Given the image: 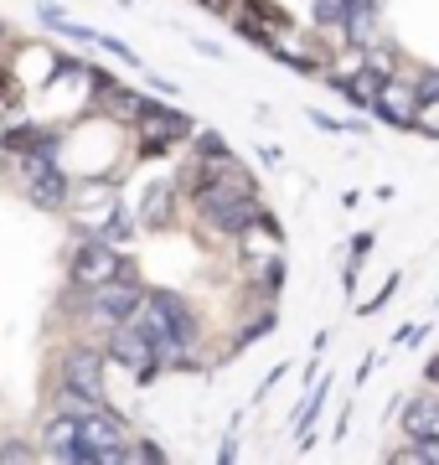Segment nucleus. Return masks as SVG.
<instances>
[{"mask_svg": "<svg viewBox=\"0 0 439 465\" xmlns=\"http://www.w3.org/2000/svg\"><path fill=\"white\" fill-rule=\"evenodd\" d=\"M191 202V217H197V238L212 243V249H238V238L254 228L259 217V176L243 161L233 171H222L218 182H207Z\"/></svg>", "mask_w": 439, "mask_h": 465, "instance_id": "1", "label": "nucleus"}, {"mask_svg": "<svg viewBox=\"0 0 439 465\" xmlns=\"http://www.w3.org/2000/svg\"><path fill=\"white\" fill-rule=\"evenodd\" d=\"M145 305L161 316V326H166V336H171V347H176V367H171V372H186L191 351H202V341H207L202 311L191 305V295L171 290V284H145Z\"/></svg>", "mask_w": 439, "mask_h": 465, "instance_id": "2", "label": "nucleus"}, {"mask_svg": "<svg viewBox=\"0 0 439 465\" xmlns=\"http://www.w3.org/2000/svg\"><path fill=\"white\" fill-rule=\"evenodd\" d=\"M16 182H21V197L32 202L36 213H68L73 207V171L63 155L52 150H36V155H16Z\"/></svg>", "mask_w": 439, "mask_h": 465, "instance_id": "3", "label": "nucleus"}, {"mask_svg": "<svg viewBox=\"0 0 439 465\" xmlns=\"http://www.w3.org/2000/svg\"><path fill=\"white\" fill-rule=\"evenodd\" d=\"M109 280H140L135 259L124 249H114L109 238H78L68 259V295H88Z\"/></svg>", "mask_w": 439, "mask_h": 465, "instance_id": "4", "label": "nucleus"}, {"mask_svg": "<svg viewBox=\"0 0 439 465\" xmlns=\"http://www.w3.org/2000/svg\"><path fill=\"white\" fill-rule=\"evenodd\" d=\"M130 134H135V161H166V155H176V145H186L197 134V119L176 109V104L151 99Z\"/></svg>", "mask_w": 439, "mask_h": 465, "instance_id": "5", "label": "nucleus"}, {"mask_svg": "<svg viewBox=\"0 0 439 465\" xmlns=\"http://www.w3.org/2000/svg\"><path fill=\"white\" fill-rule=\"evenodd\" d=\"M140 300H145V280H109V284H99V290L78 295V326H83L88 336H109L114 326L135 321Z\"/></svg>", "mask_w": 439, "mask_h": 465, "instance_id": "6", "label": "nucleus"}, {"mask_svg": "<svg viewBox=\"0 0 439 465\" xmlns=\"http://www.w3.org/2000/svg\"><path fill=\"white\" fill-rule=\"evenodd\" d=\"M109 347H103V336H78L68 347L57 351V382H73L78 393L88 399L109 403Z\"/></svg>", "mask_w": 439, "mask_h": 465, "instance_id": "7", "label": "nucleus"}, {"mask_svg": "<svg viewBox=\"0 0 439 465\" xmlns=\"http://www.w3.org/2000/svg\"><path fill=\"white\" fill-rule=\"evenodd\" d=\"M233 166H238V150L218 130H197L186 140V161L176 171V186H181V197H197L207 182H218L222 171H233Z\"/></svg>", "mask_w": 439, "mask_h": 465, "instance_id": "8", "label": "nucleus"}, {"mask_svg": "<svg viewBox=\"0 0 439 465\" xmlns=\"http://www.w3.org/2000/svg\"><path fill=\"white\" fill-rule=\"evenodd\" d=\"M78 440L99 450V465H109V460H130V440H135V430H130L109 403H99V409L78 414Z\"/></svg>", "mask_w": 439, "mask_h": 465, "instance_id": "9", "label": "nucleus"}, {"mask_svg": "<svg viewBox=\"0 0 439 465\" xmlns=\"http://www.w3.org/2000/svg\"><path fill=\"white\" fill-rule=\"evenodd\" d=\"M103 347H109V362L124 367V372H145V367H171L166 357H161V347H155L151 336H145V326H140V321H124V326H114V331L103 336Z\"/></svg>", "mask_w": 439, "mask_h": 465, "instance_id": "10", "label": "nucleus"}, {"mask_svg": "<svg viewBox=\"0 0 439 465\" xmlns=\"http://www.w3.org/2000/svg\"><path fill=\"white\" fill-rule=\"evenodd\" d=\"M367 114L377 119V124H388V130H419L424 104H419V94H414V78H398V73H393Z\"/></svg>", "mask_w": 439, "mask_h": 465, "instance_id": "11", "label": "nucleus"}, {"mask_svg": "<svg viewBox=\"0 0 439 465\" xmlns=\"http://www.w3.org/2000/svg\"><path fill=\"white\" fill-rule=\"evenodd\" d=\"M0 134H5L11 161H16V155H36V150L63 155V145H68V130H57V124H36V119H16V124H5Z\"/></svg>", "mask_w": 439, "mask_h": 465, "instance_id": "12", "label": "nucleus"}, {"mask_svg": "<svg viewBox=\"0 0 439 465\" xmlns=\"http://www.w3.org/2000/svg\"><path fill=\"white\" fill-rule=\"evenodd\" d=\"M181 186L176 182H151L145 202H140V228L145 232H171L176 228V207H181Z\"/></svg>", "mask_w": 439, "mask_h": 465, "instance_id": "13", "label": "nucleus"}, {"mask_svg": "<svg viewBox=\"0 0 439 465\" xmlns=\"http://www.w3.org/2000/svg\"><path fill=\"white\" fill-rule=\"evenodd\" d=\"M398 434L404 440H439V393L429 382V393H414V399L398 409Z\"/></svg>", "mask_w": 439, "mask_h": 465, "instance_id": "14", "label": "nucleus"}, {"mask_svg": "<svg viewBox=\"0 0 439 465\" xmlns=\"http://www.w3.org/2000/svg\"><path fill=\"white\" fill-rule=\"evenodd\" d=\"M145 104H151V94H140V88H130V84H114L99 99L93 114H103L109 124H119V130H135V119L145 114Z\"/></svg>", "mask_w": 439, "mask_h": 465, "instance_id": "15", "label": "nucleus"}, {"mask_svg": "<svg viewBox=\"0 0 439 465\" xmlns=\"http://www.w3.org/2000/svg\"><path fill=\"white\" fill-rule=\"evenodd\" d=\"M135 232H140V207H130L124 197H114V202H109V217L93 223V238H109L114 249H130V243H135Z\"/></svg>", "mask_w": 439, "mask_h": 465, "instance_id": "16", "label": "nucleus"}, {"mask_svg": "<svg viewBox=\"0 0 439 465\" xmlns=\"http://www.w3.org/2000/svg\"><path fill=\"white\" fill-rule=\"evenodd\" d=\"M274 326H279V311H274V300L254 305V316L243 321V326H238V336L228 341V362H233V357H243V351L254 347V341H264V336H269Z\"/></svg>", "mask_w": 439, "mask_h": 465, "instance_id": "17", "label": "nucleus"}, {"mask_svg": "<svg viewBox=\"0 0 439 465\" xmlns=\"http://www.w3.org/2000/svg\"><path fill=\"white\" fill-rule=\"evenodd\" d=\"M233 32L243 36V42H249V47H259V52H279V42H285V36L274 32V26H264V21L254 16V11H233Z\"/></svg>", "mask_w": 439, "mask_h": 465, "instance_id": "18", "label": "nucleus"}, {"mask_svg": "<svg viewBox=\"0 0 439 465\" xmlns=\"http://www.w3.org/2000/svg\"><path fill=\"white\" fill-rule=\"evenodd\" d=\"M26 114V84H21V67L0 63V119H21Z\"/></svg>", "mask_w": 439, "mask_h": 465, "instance_id": "19", "label": "nucleus"}, {"mask_svg": "<svg viewBox=\"0 0 439 465\" xmlns=\"http://www.w3.org/2000/svg\"><path fill=\"white\" fill-rule=\"evenodd\" d=\"M243 11H254V16L264 21V26H274L279 36L295 32V16H289V11L279 5V0H243Z\"/></svg>", "mask_w": 439, "mask_h": 465, "instance_id": "20", "label": "nucleus"}, {"mask_svg": "<svg viewBox=\"0 0 439 465\" xmlns=\"http://www.w3.org/2000/svg\"><path fill=\"white\" fill-rule=\"evenodd\" d=\"M341 21H346V0H316L310 5V26L316 32H341Z\"/></svg>", "mask_w": 439, "mask_h": 465, "instance_id": "21", "label": "nucleus"}, {"mask_svg": "<svg viewBox=\"0 0 439 465\" xmlns=\"http://www.w3.org/2000/svg\"><path fill=\"white\" fill-rule=\"evenodd\" d=\"M398 284H404V280H398V274H388V280H383L367 300H362V305H356V316H377V311H383V305H388V300L398 295Z\"/></svg>", "mask_w": 439, "mask_h": 465, "instance_id": "22", "label": "nucleus"}, {"mask_svg": "<svg viewBox=\"0 0 439 465\" xmlns=\"http://www.w3.org/2000/svg\"><path fill=\"white\" fill-rule=\"evenodd\" d=\"M414 94H419L424 109H439V67H424V73H414Z\"/></svg>", "mask_w": 439, "mask_h": 465, "instance_id": "23", "label": "nucleus"}, {"mask_svg": "<svg viewBox=\"0 0 439 465\" xmlns=\"http://www.w3.org/2000/svg\"><path fill=\"white\" fill-rule=\"evenodd\" d=\"M0 460L16 465V460H42V445H32V440H5L0 445Z\"/></svg>", "mask_w": 439, "mask_h": 465, "instance_id": "24", "label": "nucleus"}, {"mask_svg": "<svg viewBox=\"0 0 439 465\" xmlns=\"http://www.w3.org/2000/svg\"><path fill=\"white\" fill-rule=\"evenodd\" d=\"M130 460L161 465V460H171V455H166V445H161V440H145V434H140V440H130Z\"/></svg>", "mask_w": 439, "mask_h": 465, "instance_id": "25", "label": "nucleus"}, {"mask_svg": "<svg viewBox=\"0 0 439 465\" xmlns=\"http://www.w3.org/2000/svg\"><path fill=\"white\" fill-rule=\"evenodd\" d=\"M93 47H103V52H109V57H119V63H135V52L124 47L119 36H103V32H99V42H93Z\"/></svg>", "mask_w": 439, "mask_h": 465, "instance_id": "26", "label": "nucleus"}, {"mask_svg": "<svg viewBox=\"0 0 439 465\" xmlns=\"http://www.w3.org/2000/svg\"><path fill=\"white\" fill-rule=\"evenodd\" d=\"M372 253V232H356V243H352V264H362Z\"/></svg>", "mask_w": 439, "mask_h": 465, "instance_id": "27", "label": "nucleus"}, {"mask_svg": "<svg viewBox=\"0 0 439 465\" xmlns=\"http://www.w3.org/2000/svg\"><path fill=\"white\" fill-rule=\"evenodd\" d=\"M197 5H207L212 16H222V21H228V16H233V5H238V0H197Z\"/></svg>", "mask_w": 439, "mask_h": 465, "instance_id": "28", "label": "nucleus"}, {"mask_svg": "<svg viewBox=\"0 0 439 465\" xmlns=\"http://www.w3.org/2000/svg\"><path fill=\"white\" fill-rule=\"evenodd\" d=\"M218 460H222V465H228V460H238V440H233V434H228V440L218 445Z\"/></svg>", "mask_w": 439, "mask_h": 465, "instance_id": "29", "label": "nucleus"}, {"mask_svg": "<svg viewBox=\"0 0 439 465\" xmlns=\"http://www.w3.org/2000/svg\"><path fill=\"white\" fill-rule=\"evenodd\" d=\"M424 382H434V388H439V351L429 357V362H424Z\"/></svg>", "mask_w": 439, "mask_h": 465, "instance_id": "30", "label": "nucleus"}, {"mask_svg": "<svg viewBox=\"0 0 439 465\" xmlns=\"http://www.w3.org/2000/svg\"><path fill=\"white\" fill-rule=\"evenodd\" d=\"M5 161H11V150H5V134H0V171H5Z\"/></svg>", "mask_w": 439, "mask_h": 465, "instance_id": "31", "label": "nucleus"}, {"mask_svg": "<svg viewBox=\"0 0 439 465\" xmlns=\"http://www.w3.org/2000/svg\"><path fill=\"white\" fill-rule=\"evenodd\" d=\"M424 134H429V140H439V124H419Z\"/></svg>", "mask_w": 439, "mask_h": 465, "instance_id": "32", "label": "nucleus"}, {"mask_svg": "<svg viewBox=\"0 0 439 465\" xmlns=\"http://www.w3.org/2000/svg\"><path fill=\"white\" fill-rule=\"evenodd\" d=\"M5 36H11V26H5V21H0V42H5Z\"/></svg>", "mask_w": 439, "mask_h": 465, "instance_id": "33", "label": "nucleus"}, {"mask_svg": "<svg viewBox=\"0 0 439 465\" xmlns=\"http://www.w3.org/2000/svg\"><path fill=\"white\" fill-rule=\"evenodd\" d=\"M434 305H439V295H434Z\"/></svg>", "mask_w": 439, "mask_h": 465, "instance_id": "34", "label": "nucleus"}]
</instances>
